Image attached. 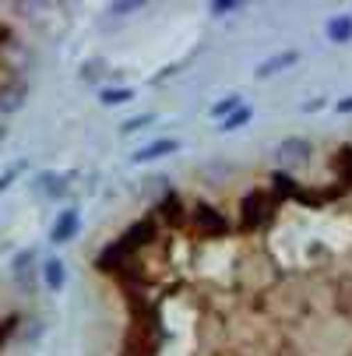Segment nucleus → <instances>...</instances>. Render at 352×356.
<instances>
[{
  "mask_svg": "<svg viewBox=\"0 0 352 356\" xmlns=\"http://www.w3.org/2000/svg\"><path fill=\"white\" fill-rule=\"evenodd\" d=\"M131 99H134L131 88H103L99 92V103L103 106H124V103H131Z\"/></svg>",
  "mask_w": 352,
  "mask_h": 356,
  "instance_id": "obj_11",
  "label": "nucleus"
},
{
  "mask_svg": "<svg viewBox=\"0 0 352 356\" xmlns=\"http://www.w3.org/2000/svg\"><path fill=\"white\" fill-rule=\"evenodd\" d=\"M71 173H39L35 180H32V191L35 194H46V197H64L67 194V187H71Z\"/></svg>",
  "mask_w": 352,
  "mask_h": 356,
  "instance_id": "obj_3",
  "label": "nucleus"
},
{
  "mask_svg": "<svg viewBox=\"0 0 352 356\" xmlns=\"http://www.w3.org/2000/svg\"><path fill=\"white\" fill-rule=\"evenodd\" d=\"M4 134H8V127H4V120H0V141H4Z\"/></svg>",
  "mask_w": 352,
  "mask_h": 356,
  "instance_id": "obj_18",
  "label": "nucleus"
},
{
  "mask_svg": "<svg viewBox=\"0 0 352 356\" xmlns=\"http://www.w3.org/2000/svg\"><path fill=\"white\" fill-rule=\"evenodd\" d=\"M176 148H180V141H176V138H162V141H152V145L137 148L131 159H134V163H156V159H162V156H173Z\"/></svg>",
  "mask_w": 352,
  "mask_h": 356,
  "instance_id": "obj_5",
  "label": "nucleus"
},
{
  "mask_svg": "<svg viewBox=\"0 0 352 356\" xmlns=\"http://www.w3.org/2000/svg\"><path fill=\"white\" fill-rule=\"evenodd\" d=\"M11 272H15V282L22 289H28L35 282V250H22L15 258V265H11Z\"/></svg>",
  "mask_w": 352,
  "mask_h": 356,
  "instance_id": "obj_6",
  "label": "nucleus"
},
{
  "mask_svg": "<svg viewBox=\"0 0 352 356\" xmlns=\"http://www.w3.org/2000/svg\"><path fill=\"white\" fill-rule=\"evenodd\" d=\"M335 110H338V113H352V95L338 99V103H335Z\"/></svg>",
  "mask_w": 352,
  "mask_h": 356,
  "instance_id": "obj_17",
  "label": "nucleus"
},
{
  "mask_svg": "<svg viewBox=\"0 0 352 356\" xmlns=\"http://www.w3.org/2000/svg\"><path fill=\"white\" fill-rule=\"evenodd\" d=\"M240 106H246V103H243V95H226V99H219V103L208 110V117L222 124V120H226V117H233Z\"/></svg>",
  "mask_w": 352,
  "mask_h": 356,
  "instance_id": "obj_10",
  "label": "nucleus"
},
{
  "mask_svg": "<svg viewBox=\"0 0 352 356\" xmlns=\"http://www.w3.org/2000/svg\"><path fill=\"white\" fill-rule=\"evenodd\" d=\"M324 32H328V39H331V42H338V46H342V42H352V18H349V15L331 18Z\"/></svg>",
  "mask_w": 352,
  "mask_h": 356,
  "instance_id": "obj_9",
  "label": "nucleus"
},
{
  "mask_svg": "<svg viewBox=\"0 0 352 356\" xmlns=\"http://www.w3.org/2000/svg\"><path fill=\"white\" fill-rule=\"evenodd\" d=\"M236 11H240L236 0H226V4L219 0V4H212V15H215V18H229V15H236Z\"/></svg>",
  "mask_w": 352,
  "mask_h": 356,
  "instance_id": "obj_15",
  "label": "nucleus"
},
{
  "mask_svg": "<svg viewBox=\"0 0 352 356\" xmlns=\"http://www.w3.org/2000/svg\"><path fill=\"white\" fill-rule=\"evenodd\" d=\"M250 117H254V110H250V106H240V110H236L233 117H226L219 127H222V131H240L243 124H250Z\"/></svg>",
  "mask_w": 352,
  "mask_h": 356,
  "instance_id": "obj_12",
  "label": "nucleus"
},
{
  "mask_svg": "<svg viewBox=\"0 0 352 356\" xmlns=\"http://www.w3.org/2000/svg\"><path fill=\"white\" fill-rule=\"evenodd\" d=\"M78 226H81V216H78L74 209H67V212H60V216H57V222H53V229H49V240H53V243L60 247V243H67V240H74V233H78Z\"/></svg>",
  "mask_w": 352,
  "mask_h": 356,
  "instance_id": "obj_4",
  "label": "nucleus"
},
{
  "mask_svg": "<svg viewBox=\"0 0 352 356\" xmlns=\"http://www.w3.org/2000/svg\"><path fill=\"white\" fill-rule=\"evenodd\" d=\"M152 124H156V113H141V117H131L120 131L124 134H134V131H144V127H152Z\"/></svg>",
  "mask_w": 352,
  "mask_h": 356,
  "instance_id": "obj_14",
  "label": "nucleus"
},
{
  "mask_svg": "<svg viewBox=\"0 0 352 356\" xmlns=\"http://www.w3.org/2000/svg\"><path fill=\"white\" fill-rule=\"evenodd\" d=\"M292 64H299V49H285V54H278V57H268L258 67V78H271V74H278V71H285Z\"/></svg>",
  "mask_w": 352,
  "mask_h": 356,
  "instance_id": "obj_7",
  "label": "nucleus"
},
{
  "mask_svg": "<svg viewBox=\"0 0 352 356\" xmlns=\"http://www.w3.org/2000/svg\"><path fill=\"white\" fill-rule=\"evenodd\" d=\"M25 170H28V163H25V159H18V163H11V166H8V173H4V177H0V194H4V191H8V187H11V184H15V180H18L22 173H25Z\"/></svg>",
  "mask_w": 352,
  "mask_h": 356,
  "instance_id": "obj_13",
  "label": "nucleus"
},
{
  "mask_svg": "<svg viewBox=\"0 0 352 356\" xmlns=\"http://www.w3.org/2000/svg\"><path fill=\"white\" fill-rule=\"evenodd\" d=\"M28 99V81L25 78H4L0 81V113H18Z\"/></svg>",
  "mask_w": 352,
  "mask_h": 356,
  "instance_id": "obj_2",
  "label": "nucleus"
},
{
  "mask_svg": "<svg viewBox=\"0 0 352 356\" xmlns=\"http://www.w3.org/2000/svg\"><path fill=\"white\" fill-rule=\"evenodd\" d=\"M106 71V64L103 60H92V64H85L81 67V78H88V81H99V74Z\"/></svg>",
  "mask_w": 352,
  "mask_h": 356,
  "instance_id": "obj_16",
  "label": "nucleus"
},
{
  "mask_svg": "<svg viewBox=\"0 0 352 356\" xmlns=\"http://www.w3.org/2000/svg\"><path fill=\"white\" fill-rule=\"evenodd\" d=\"M314 156V141L310 138H285L278 148H275V159L282 166H299V163H310Z\"/></svg>",
  "mask_w": 352,
  "mask_h": 356,
  "instance_id": "obj_1",
  "label": "nucleus"
},
{
  "mask_svg": "<svg viewBox=\"0 0 352 356\" xmlns=\"http://www.w3.org/2000/svg\"><path fill=\"white\" fill-rule=\"evenodd\" d=\"M42 282H46V289H64V282H67V268H64L60 258H49V261L42 265Z\"/></svg>",
  "mask_w": 352,
  "mask_h": 356,
  "instance_id": "obj_8",
  "label": "nucleus"
}]
</instances>
